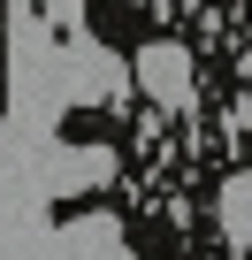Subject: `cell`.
Listing matches in <instances>:
<instances>
[{
  "label": "cell",
  "instance_id": "6da1fadb",
  "mask_svg": "<svg viewBox=\"0 0 252 260\" xmlns=\"http://www.w3.org/2000/svg\"><path fill=\"white\" fill-rule=\"evenodd\" d=\"M130 69H138V92H146L153 107H191V54H184L176 39H153Z\"/></svg>",
  "mask_w": 252,
  "mask_h": 260
},
{
  "label": "cell",
  "instance_id": "7a4b0ae2",
  "mask_svg": "<svg viewBox=\"0 0 252 260\" xmlns=\"http://www.w3.org/2000/svg\"><path fill=\"white\" fill-rule=\"evenodd\" d=\"M214 230L237 245V260H252V169H237L214 199Z\"/></svg>",
  "mask_w": 252,
  "mask_h": 260
},
{
  "label": "cell",
  "instance_id": "3957f363",
  "mask_svg": "<svg viewBox=\"0 0 252 260\" xmlns=\"http://www.w3.org/2000/svg\"><path fill=\"white\" fill-rule=\"evenodd\" d=\"M92 69H99V77H92V92H99V100H122V69H115V54H99V46H92Z\"/></svg>",
  "mask_w": 252,
  "mask_h": 260
}]
</instances>
